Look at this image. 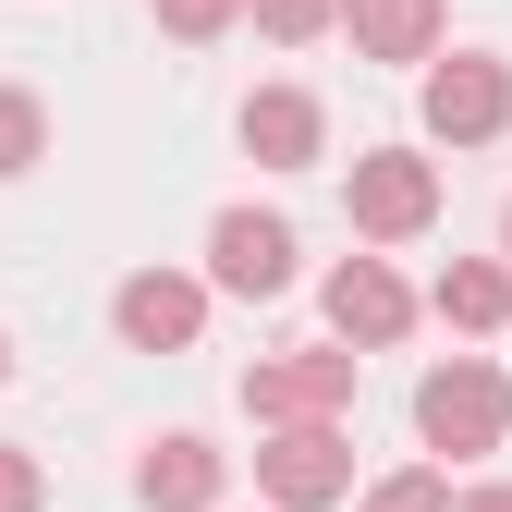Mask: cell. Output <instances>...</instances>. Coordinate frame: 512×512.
I'll return each mask as SVG.
<instances>
[{
	"label": "cell",
	"instance_id": "cell-1",
	"mask_svg": "<svg viewBox=\"0 0 512 512\" xmlns=\"http://www.w3.org/2000/svg\"><path fill=\"white\" fill-rule=\"evenodd\" d=\"M500 427H512V378L488 354H452V366L415 378V439L427 452H500Z\"/></svg>",
	"mask_w": 512,
	"mask_h": 512
},
{
	"label": "cell",
	"instance_id": "cell-2",
	"mask_svg": "<svg viewBox=\"0 0 512 512\" xmlns=\"http://www.w3.org/2000/svg\"><path fill=\"white\" fill-rule=\"evenodd\" d=\"M342 403H354V354H342V342H305V354L244 366V415H256V427H330Z\"/></svg>",
	"mask_w": 512,
	"mask_h": 512
},
{
	"label": "cell",
	"instance_id": "cell-3",
	"mask_svg": "<svg viewBox=\"0 0 512 512\" xmlns=\"http://www.w3.org/2000/svg\"><path fill=\"white\" fill-rule=\"evenodd\" d=\"M500 122H512V61H488V49L427 61V135L439 147H488Z\"/></svg>",
	"mask_w": 512,
	"mask_h": 512
},
{
	"label": "cell",
	"instance_id": "cell-4",
	"mask_svg": "<svg viewBox=\"0 0 512 512\" xmlns=\"http://www.w3.org/2000/svg\"><path fill=\"white\" fill-rule=\"evenodd\" d=\"M427 220H439V171L415 147H366L354 159V232L366 244H415Z\"/></svg>",
	"mask_w": 512,
	"mask_h": 512
},
{
	"label": "cell",
	"instance_id": "cell-5",
	"mask_svg": "<svg viewBox=\"0 0 512 512\" xmlns=\"http://www.w3.org/2000/svg\"><path fill=\"white\" fill-rule=\"evenodd\" d=\"M110 330L135 342V354H183V342L208 330V281H183V269H135V281L110 293Z\"/></svg>",
	"mask_w": 512,
	"mask_h": 512
},
{
	"label": "cell",
	"instance_id": "cell-6",
	"mask_svg": "<svg viewBox=\"0 0 512 512\" xmlns=\"http://www.w3.org/2000/svg\"><path fill=\"white\" fill-rule=\"evenodd\" d=\"M256 488H269L281 512H317V500H342V488H354V452H342V427H269V452H256Z\"/></svg>",
	"mask_w": 512,
	"mask_h": 512
},
{
	"label": "cell",
	"instance_id": "cell-7",
	"mask_svg": "<svg viewBox=\"0 0 512 512\" xmlns=\"http://www.w3.org/2000/svg\"><path fill=\"white\" fill-rule=\"evenodd\" d=\"M208 281H220V293H281V281H293V232H281L269 208H220V220H208Z\"/></svg>",
	"mask_w": 512,
	"mask_h": 512
},
{
	"label": "cell",
	"instance_id": "cell-8",
	"mask_svg": "<svg viewBox=\"0 0 512 512\" xmlns=\"http://www.w3.org/2000/svg\"><path fill=\"white\" fill-rule=\"evenodd\" d=\"M330 330H342V354H354V342L378 354V342H403V330H415V293L378 269V256H342V269H330Z\"/></svg>",
	"mask_w": 512,
	"mask_h": 512
},
{
	"label": "cell",
	"instance_id": "cell-9",
	"mask_svg": "<svg viewBox=\"0 0 512 512\" xmlns=\"http://www.w3.org/2000/svg\"><path fill=\"white\" fill-rule=\"evenodd\" d=\"M317 135H330V122H317V98H305V86H256V98H244V147L269 159V171H305V159H317Z\"/></svg>",
	"mask_w": 512,
	"mask_h": 512
},
{
	"label": "cell",
	"instance_id": "cell-10",
	"mask_svg": "<svg viewBox=\"0 0 512 512\" xmlns=\"http://www.w3.org/2000/svg\"><path fill=\"white\" fill-rule=\"evenodd\" d=\"M135 488H147V512H208V500H220V452H208L196 427H171L159 452L135 464Z\"/></svg>",
	"mask_w": 512,
	"mask_h": 512
},
{
	"label": "cell",
	"instance_id": "cell-11",
	"mask_svg": "<svg viewBox=\"0 0 512 512\" xmlns=\"http://www.w3.org/2000/svg\"><path fill=\"white\" fill-rule=\"evenodd\" d=\"M366 61H439V0H342Z\"/></svg>",
	"mask_w": 512,
	"mask_h": 512
},
{
	"label": "cell",
	"instance_id": "cell-12",
	"mask_svg": "<svg viewBox=\"0 0 512 512\" xmlns=\"http://www.w3.org/2000/svg\"><path fill=\"white\" fill-rule=\"evenodd\" d=\"M439 317H452V330H500V317H512V269H500V256H452V269H439V293H427Z\"/></svg>",
	"mask_w": 512,
	"mask_h": 512
},
{
	"label": "cell",
	"instance_id": "cell-13",
	"mask_svg": "<svg viewBox=\"0 0 512 512\" xmlns=\"http://www.w3.org/2000/svg\"><path fill=\"white\" fill-rule=\"evenodd\" d=\"M37 147H49V110H37L25 86H0V183H13V171H37Z\"/></svg>",
	"mask_w": 512,
	"mask_h": 512
},
{
	"label": "cell",
	"instance_id": "cell-14",
	"mask_svg": "<svg viewBox=\"0 0 512 512\" xmlns=\"http://www.w3.org/2000/svg\"><path fill=\"white\" fill-rule=\"evenodd\" d=\"M244 13H256V37L305 49V37H330V25H342V0H244Z\"/></svg>",
	"mask_w": 512,
	"mask_h": 512
},
{
	"label": "cell",
	"instance_id": "cell-15",
	"mask_svg": "<svg viewBox=\"0 0 512 512\" xmlns=\"http://www.w3.org/2000/svg\"><path fill=\"white\" fill-rule=\"evenodd\" d=\"M366 512H452V476H439V464H403V476L366 488Z\"/></svg>",
	"mask_w": 512,
	"mask_h": 512
},
{
	"label": "cell",
	"instance_id": "cell-16",
	"mask_svg": "<svg viewBox=\"0 0 512 512\" xmlns=\"http://www.w3.org/2000/svg\"><path fill=\"white\" fill-rule=\"evenodd\" d=\"M37 500H49V464L25 439H0V512H37Z\"/></svg>",
	"mask_w": 512,
	"mask_h": 512
},
{
	"label": "cell",
	"instance_id": "cell-17",
	"mask_svg": "<svg viewBox=\"0 0 512 512\" xmlns=\"http://www.w3.org/2000/svg\"><path fill=\"white\" fill-rule=\"evenodd\" d=\"M147 13H159L171 37H220V25H244V0H147Z\"/></svg>",
	"mask_w": 512,
	"mask_h": 512
},
{
	"label": "cell",
	"instance_id": "cell-18",
	"mask_svg": "<svg viewBox=\"0 0 512 512\" xmlns=\"http://www.w3.org/2000/svg\"><path fill=\"white\" fill-rule=\"evenodd\" d=\"M464 512H512V476H488V488H464Z\"/></svg>",
	"mask_w": 512,
	"mask_h": 512
},
{
	"label": "cell",
	"instance_id": "cell-19",
	"mask_svg": "<svg viewBox=\"0 0 512 512\" xmlns=\"http://www.w3.org/2000/svg\"><path fill=\"white\" fill-rule=\"evenodd\" d=\"M500 269H512V208H500Z\"/></svg>",
	"mask_w": 512,
	"mask_h": 512
},
{
	"label": "cell",
	"instance_id": "cell-20",
	"mask_svg": "<svg viewBox=\"0 0 512 512\" xmlns=\"http://www.w3.org/2000/svg\"><path fill=\"white\" fill-rule=\"evenodd\" d=\"M0 378H13V342H0Z\"/></svg>",
	"mask_w": 512,
	"mask_h": 512
}]
</instances>
